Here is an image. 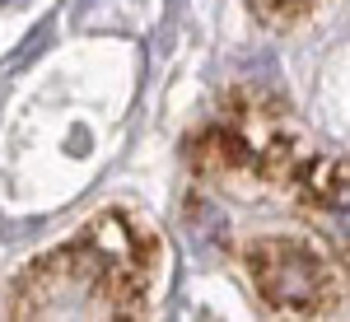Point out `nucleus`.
<instances>
[{"mask_svg":"<svg viewBox=\"0 0 350 322\" xmlns=\"http://www.w3.org/2000/svg\"><path fill=\"white\" fill-rule=\"evenodd\" d=\"M140 239L103 215L61 252L33 262L19 285V318H117L140 304Z\"/></svg>","mask_w":350,"mask_h":322,"instance_id":"f257e3e1","label":"nucleus"},{"mask_svg":"<svg viewBox=\"0 0 350 322\" xmlns=\"http://www.w3.org/2000/svg\"><path fill=\"white\" fill-rule=\"evenodd\" d=\"M252 276L267 304L285 313H318L327 299V271L323 262L295 239H271L252 247Z\"/></svg>","mask_w":350,"mask_h":322,"instance_id":"f03ea898","label":"nucleus"},{"mask_svg":"<svg viewBox=\"0 0 350 322\" xmlns=\"http://www.w3.org/2000/svg\"><path fill=\"white\" fill-rule=\"evenodd\" d=\"M196 150L211 155V159H224L229 168L275 173V163L285 155V131L275 122H267L262 112H252V117H224V122H215L211 131L201 135Z\"/></svg>","mask_w":350,"mask_h":322,"instance_id":"7ed1b4c3","label":"nucleus"},{"mask_svg":"<svg viewBox=\"0 0 350 322\" xmlns=\"http://www.w3.org/2000/svg\"><path fill=\"white\" fill-rule=\"evenodd\" d=\"M299 206L332 243L350 247V159H318L304 168Z\"/></svg>","mask_w":350,"mask_h":322,"instance_id":"20e7f679","label":"nucleus"},{"mask_svg":"<svg viewBox=\"0 0 350 322\" xmlns=\"http://www.w3.org/2000/svg\"><path fill=\"white\" fill-rule=\"evenodd\" d=\"M280 5H299V0H280Z\"/></svg>","mask_w":350,"mask_h":322,"instance_id":"39448f33","label":"nucleus"}]
</instances>
